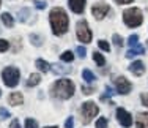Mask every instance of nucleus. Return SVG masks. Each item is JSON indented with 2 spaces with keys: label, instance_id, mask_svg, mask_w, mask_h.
Listing matches in <instances>:
<instances>
[{
  "label": "nucleus",
  "instance_id": "20",
  "mask_svg": "<svg viewBox=\"0 0 148 128\" xmlns=\"http://www.w3.org/2000/svg\"><path fill=\"white\" fill-rule=\"evenodd\" d=\"M60 60H62V62H73V60H74V54L71 51H65L62 55H60Z\"/></svg>",
  "mask_w": 148,
  "mask_h": 128
},
{
  "label": "nucleus",
  "instance_id": "37",
  "mask_svg": "<svg viewBox=\"0 0 148 128\" xmlns=\"http://www.w3.org/2000/svg\"><path fill=\"white\" fill-rule=\"evenodd\" d=\"M10 127H11V128H21L19 122H17V119H14V120H13V122H11V125H10Z\"/></svg>",
  "mask_w": 148,
  "mask_h": 128
},
{
  "label": "nucleus",
  "instance_id": "14",
  "mask_svg": "<svg viewBox=\"0 0 148 128\" xmlns=\"http://www.w3.org/2000/svg\"><path fill=\"white\" fill-rule=\"evenodd\" d=\"M8 100H10V103L14 104V106H19V104H22V103H24V97H22L21 92H13V93L8 97Z\"/></svg>",
  "mask_w": 148,
  "mask_h": 128
},
{
  "label": "nucleus",
  "instance_id": "29",
  "mask_svg": "<svg viewBox=\"0 0 148 128\" xmlns=\"http://www.w3.org/2000/svg\"><path fill=\"white\" fill-rule=\"evenodd\" d=\"M114 43L118 46V48H121V46H123V38L120 37V35L115 33V35H114Z\"/></svg>",
  "mask_w": 148,
  "mask_h": 128
},
{
  "label": "nucleus",
  "instance_id": "4",
  "mask_svg": "<svg viewBox=\"0 0 148 128\" xmlns=\"http://www.w3.org/2000/svg\"><path fill=\"white\" fill-rule=\"evenodd\" d=\"M2 77H3V82L8 87H16L17 82H19V70L14 68V66H6L2 71Z\"/></svg>",
  "mask_w": 148,
  "mask_h": 128
},
{
  "label": "nucleus",
  "instance_id": "32",
  "mask_svg": "<svg viewBox=\"0 0 148 128\" xmlns=\"http://www.w3.org/2000/svg\"><path fill=\"white\" fill-rule=\"evenodd\" d=\"M0 117H2V119H8V117H11V116H10V112L6 111L5 108H0Z\"/></svg>",
  "mask_w": 148,
  "mask_h": 128
},
{
  "label": "nucleus",
  "instance_id": "16",
  "mask_svg": "<svg viewBox=\"0 0 148 128\" xmlns=\"http://www.w3.org/2000/svg\"><path fill=\"white\" fill-rule=\"evenodd\" d=\"M40 82H41V76L38 73H33V74H30L29 81H27V87H35Z\"/></svg>",
  "mask_w": 148,
  "mask_h": 128
},
{
  "label": "nucleus",
  "instance_id": "21",
  "mask_svg": "<svg viewBox=\"0 0 148 128\" xmlns=\"http://www.w3.org/2000/svg\"><path fill=\"white\" fill-rule=\"evenodd\" d=\"M29 14H30V10L29 8H22L19 11V21H21V22H25V21L29 19Z\"/></svg>",
  "mask_w": 148,
  "mask_h": 128
},
{
  "label": "nucleus",
  "instance_id": "26",
  "mask_svg": "<svg viewBox=\"0 0 148 128\" xmlns=\"http://www.w3.org/2000/svg\"><path fill=\"white\" fill-rule=\"evenodd\" d=\"M96 128H107V120H106L104 117L98 119L96 120Z\"/></svg>",
  "mask_w": 148,
  "mask_h": 128
},
{
  "label": "nucleus",
  "instance_id": "23",
  "mask_svg": "<svg viewBox=\"0 0 148 128\" xmlns=\"http://www.w3.org/2000/svg\"><path fill=\"white\" fill-rule=\"evenodd\" d=\"M93 59H95V62H96L99 66H103L104 63H106V59L99 54V52H93Z\"/></svg>",
  "mask_w": 148,
  "mask_h": 128
},
{
  "label": "nucleus",
  "instance_id": "34",
  "mask_svg": "<svg viewBox=\"0 0 148 128\" xmlns=\"http://www.w3.org/2000/svg\"><path fill=\"white\" fill-rule=\"evenodd\" d=\"M82 92H84L85 95H91V93L95 92V89H93V87H82Z\"/></svg>",
  "mask_w": 148,
  "mask_h": 128
},
{
  "label": "nucleus",
  "instance_id": "10",
  "mask_svg": "<svg viewBox=\"0 0 148 128\" xmlns=\"http://www.w3.org/2000/svg\"><path fill=\"white\" fill-rule=\"evenodd\" d=\"M69 3V8H71V11L74 13H84V10H85V0H68Z\"/></svg>",
  "mask_w": 148,
  "mask_h": 128
},
{
  "label": "nucleus",
  "instance_id": "12",
  "mask_svg": "<svg viewBox=\"0 0 148 128\" xmlns=\"http://www.w3.org/2000/svg\"><path fill=\"white\" fill-rule=\"evenodd\" d=\"M137 128H148V112H140L137 116Z\"/></svg>",
  "mask_w": 148,
  "mask_h": 128
},
{
  "label": "nucleus",
  "instance_id": "6",
  "mask_svg": "<svg viewBox=\"0 0 148 128\" xmlns=\"http://www.w3.org/2000/svg\"><path fill=\"white\" fill-rule=\"evenodd\" d=\"M99 112L98 106L95 104L93 101H87L82 104V116H84V122H90L96 114Z\"/></svg>",
  "mask_w": 148,
  "mask_h": 128
},
{
  "label": "nucleus",
  "instance_id": "19",
  "mask_svg": "<svg viewBox=\"0 0 148 128\" xmlns=\"http://www.w3.org/2000/svg\"><path fill=\"white\" fill-rule=\"evenodd\" d=\"M82 77L87 81V82H93V81L96 79V76H95V74L91 73L90 70H84V71H82Z\"/></svg>",
  "mask_w": 148,
  "mask_h": 128
},
{
  "label": "nucleus",
  "instance_id": "33",
  "mask_svg": "<svg viewBox=\"0 0 148 128\" xmlns=\"http://www.w3.org/2000/svg\"><path fill=\"white\" fill-rule=\"evenodd\" d=\"M35 6H36V8H40V10H44L47 5H46V2H44V0H40V2L36 0V2H35Z\"/></svg>",
  "mask_w": 148,
  "mask_h": 128
},
{
  "label": "nucleus",
  "instance_id": "24",
  "mask_svg": "<svg viewBox=\"0 0 148 128\" xmlns=\"http://www.w3.org/2000/svg\"><path fill=\"white\" fill-rule=\"evenodd\" d=\"M98 46H99V49H103V51H110V46H109V43L107 41H104V40H99L98 41Z\"/></svg>",
  "mask_w": 148,
  "mask_h": 128
},
{
  "label": "nucleus",
  "instance_id": "7",
  "mask_svg": "<svg viewBox=\"0 0 148 128\" xmlns=\"http://www.w3.org/2000/svg\"><path fill=\"white\" fill-rule=\"evenodd\" d=\"M115 87H117V92L120 95H126V93L131 92L132 85L125 76H118L117 79H115Z\"/></svg>",
  "mask_w": 148,
  "mask_h": 128
},
{
  "label": "nucleus",
  "instance_id": "2",
  "mask_svg": "<svg viewBox=\"0 0 148 128\" xmlns=\"http://www.w3.org/2000/svg\"><path fill=\"white\" fill-rule=\"evenodd\" d=\"M52 95L60 100H68L74 95V84L69 79H58L52 85Z\"/></svg>",
  "mask_w": 148,
  "mask_h": 128
},
{
  "label": "nucleus",
  "instance_id": "8",
  "mask_svg": "<svg viewBox=\"0 0 148 128\" xmlns=\"http://www.w3.org/2000/svg\"><path fill=\"white\" fill-rule=\"evenodd\" d=\"M117 119H118V122L121 123V127H125V128H129V127L132 125L131 114L126 111V109H123V108H118L117 109Z\"/></svg>",
  "mask_w": 148,
  "mask_h": 128
},
{
  "label": "nucleus",
  "instance_id": "17",
  "mask_svg": "<svg viewBox=\"0 0 148 128\" xmlns=\"http://www.w3.org/2000/svg\"><path fill=\"white\" fill-rule=\"evenodd\" d=\"M2 21H3V24H5L6 27H13V26H14V19H13V16L10 13H3L2 14Z\"/></svg>",
  "mask_w": 148,
  "mask_h": 128
},
{
  "label": "nucleus",
  "instance_id": "39",
  "mask_svg": "<svg viewBox=\"0 0 148 128\" xmlns=\"http://www.w3.org/2000/svg\"><path fill=\"white\" fill-rule=\"evenodd\" d=\"M44 128H57V127H55V125H52V127H44Z\"/></svg>",
  "mask_w": 148,
  "mask_h": 128
},
{
  "label": "nucleus",
  "instance_id": "9",
  "mask_svg": "<svg viewBox=\"0 0 148 128\" xmlns=\"http://www.w3.org/2000/svg\"><path fill=\"white\" fill-rule=\"evenodd\" d=\"M109 5L107 3H96V5H93V8H91V14H93L96 19H103L106 14L109 13Z\"/></svg>",
  "mask_w": 148,
  "mask_h": 128
},
{
  "label": "nucleus",
  "instance_id": "22",
  "mask_svg": "<svg viewBox=\"0 0 148 128\" xmlns=\"http://www.w3.org/2000/svg\"><path fill=\"white\" fill-rule=\"evenodd\" d=\"M128 44L129 48H136V46H139V35H131V37L128 38Z\"/></svg>",
  "mask_w": 148,
  "mask_h": 128
},
{
  "label": "nucleus",
  "instance_id": "35",
  "mask_svg": "<svg viewBox=\"0 0 148 128\" xmlns=\"http://www.w3.org/2000/svg\"><path fill=\"white\" fill-rule=\"evenodd\" d=\"M140 98H142V103H143V104H145L147 108H148V93H143Z\"/></svg>",
  "mask_w": 148,
  "mask_h": 128
},
{
  "label": "nucleus",
  "instance_id": "36",
  "mask_svg": "<svg viewBox=\"0 0 148 128\" xmlns=\"http://www.w3.org/2000/svg\"><path fill=\"white\" fill-rule=\"evenodd\" d=\"M65 127L66 128H73V117H69V119L65 122Z\"/></svg>",
  "mask_w": 148,
  "mask_h": 128
},
{
  "label": "nucleus",
  "instance_id": "1",
  "mask_svg": "<svg viewBox=\"0 0 148 128\" xmlns=\"http://www.w3.org/2000/svg\"><path fill=\"white\" fill-rule=\"evenodd\" d=\"M49 21H51V26H52V32L55 35H63L68 30L69 21H68V14L65 13V10H62V8L51 10Z\"/></svg>",
  "mask_w": 148,
  "mask_h": 128
},
{
  "label": "nucleus",
  "instance_id": "15",
  "mask_svg": "<svg viewBox=\"0 0 148 128\" xmlns=\"http://www.w3.org/2000/svg\"><path fill=\"white\" fill-rule=\"evenodd\" d=\"M145 52V48L143 46H136V48H132V49H129L128 52H126V57L128 59H132V57H136V55H139V54H143Z\"/></svg>",
  "mask_w": 148,
  "mask_h": 128
},
{
  "label": "nucleus",
  "instance_id": "13",
  "mask_svg": "<svg viewBox=\"0 0 148 128\" xmlns=\"http://www.w3.org/2000/svg\"><path fill=\"white\" fill-rule=\"evenodd\" d=\"M51 68L55 74H69L71 73V68H69V66H63L62 63H54Z\"/></svg>",
  "mask_w": 148,
  "mask_h": 128
},
{
  "label": "nucleus",
  "instance_id": "5",
  "mask_svg": "<svg viewBox=\"0 0 148 128\" xmlns=\"http://www.w3.org/2000/svg\"><path fill=\"white\" fill-rule=\"evenodd\" d=\"M76 33H77V38H79V41L82 43H90L91 41V30L88 28V24L85 22V21H79L76 26Z\"/></svg>",
  "mask_w": 148,
  "mask_h": 128
},
{
  "label": "nucleus",
  "instance_id": "28",
  "mask_svg": "<svg viewBox=\"0 0 148 128\" xmlns=\"http://www.w3.org/2000/svg\"><path fill=\"white\" fill-rule=\"evenodd\" d=\"M8 48H10L8 41H6V40H0V52H5V51H8Z\"/></svg>",
  "mask_w": 148,
  "mask_h": 128
},
{
  "label": "nucleus",
  "instance_id": "40",
  "mask_svg": "<svg viewBox=\"0 0 148 128\" xmlns=\"http://www.w3.org/2000/svg\"><path fill=\"white\" fill-rule=\"evenodd\" d=\"M0 95H2V90H0Z\"/></svg>",
  "mask_w": 148,
  "mask_h": 128
},
{
  "label": "nucleus",
  "instance_id": "18",
  "mask_svg": "<svg viewBox=\"0 0 148 128\" xmlns=\"http://www.w3.org/2000/svg\"><path fill=\"white\" fill-rule=\"evenodd\" d=\"M36 66H38V70L40 71H43V73H47L49 70H51V65H49L46 60H41V59H38L36 60Z\"/></svg>",
  "mask_w": 148,
  "mask_h": 128
},
{
  "label": "nucleus",
  "instance_id": "3",
  "mask_svg": "<svg viewBox=\"0 0 148 128\" xmlns=\"http://www.w3.org/2000/svg\"><path fill=\"white\" fill-rule=\"evenodd\" d=\"M123 21L128 27H139L143 22L142 11L139 8H129L123 13Z\"/></svg>",
  "mask_w": 148,
  "mask_h": 128
},
{
  "label": "nucleus",
  "instance_id": "31",
  "mask_svg": "<svg viewBox=\"0 0 148 128\" xmlns=\"http://www.w3.org/2000/svg\"><path fill=\"white\" fill-rule=\"evenodd\" d=\"M110 95H114V90H112L110 87H106V93L103 95V97H101V100H106V98H109Z\"/></svg>",
  "mask_w": 148,
  "mask_h": 128
},
{
  "label": "nucleus",
  "instance_id": "27",
  "mask_svg": "<svg viewBox=\"0 0 148 128\" xmlns=\"http://www.w3.org/2000/svg\"><path fill=\"white\" fill-rule=\"evenodd\" d=\"M76 52H77V55H79L80 59H84V57H85V54H87V51H85V48H84V46H77V48H76Z\"/></svg>",
  "mask_w": 148,
  "mask_h": 128
},
{
  "label": "nucleus",
  "instance_id": "25",
  "mask_svg": "<svg viewBox=\"0 0 148 128\" xmlns=\"http://www.w3.org/2000/svg\"><path fill=\"white\" fill-rule=\"evenodd\" d=\"M25 128H38L36 120H33V119H25Z\"/></svg>",
  "mask_w": 148,
  "mask_h": 128
},
{
  "label": "nucleus",
  "instance_id": "11",
  "mask_svg": "<svg viewBox=\"0 0 148 128\" xmlns=\"http://www.w3.org/2000/svg\"><path fill=\"white\" fill-rule=\"evenodd\" d=\"M129 71H131L132 74H136V76H142V74L145 73V65H143V62H140V60H136V62L131 63Z\"/></svg>",
  "mask_w": 148,
  "mask_h": 128
},
{
  "label": "nucleus",
  "instance_id": "30",
  "mask_svg": "<svg viewBox=\"0 0 148 128\" xmlns=\"http://www.w3.org/2000/svg\"><path fill=\"white\" fill-rule=\"evenodd\" d=\"M30 40H32V43H33L35 46H41V38H40V37H36V35H32Z\"/></svg>",
  "mask_w": 148,
  "mask_h": 128
},
{
  "label": "nucleus",
  "instance_id": "38",
  "mask_svg": "<svg viewBox=\"0 0 148 128\" xmlns=\"http://www.w3.org/2000/svg\"><path fill=\"white\" fill-rule=\"evenodd\" d=\"M115 2H117L118 5H125V3H131L132 0H115Z\"/></svg>",
  "mask_w": 148,
  "mask_h": 128
}]
</instances>
